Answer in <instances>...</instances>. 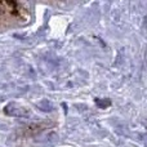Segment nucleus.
I'll return each instance as SVG.
<instances>
[{"instance_id":"nucleus-1","label":"nucleus","mask_w":147,"mask_h":147,"mask_svg":"<svg viewBox=\"0 0 147 147\" xmlns=\"http://www.w3.org/2000/svg\"><path fill=\"white\" fill-rule=\"evenodd\" d=\"M4 112L12 116H28V110L18 106L16 103H9L4 107Z\"/></svg>"},{"instance_id":"nucleus-2","label":"nucleus","mask_w":147,"mask_h":147,"mask_svg":"<svg viewBox=\"0 0 147 147\" xmlns=\"http://www.w3.org/2000/svg\"><path fill=\"white\" fill-rule=\"evenodd\" d=\"M38 107L40 110H43V111H51L52 109H53V106H52V103L49 101H47V99H43V101H40L38 103Z\"/></svg>"}]
</instances>
